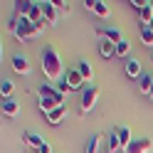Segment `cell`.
Returning a JSON list of instances; mask_svg holds the SVG:
<instances>
[{
	"label": "cell",
	"mask_w": 153,
	"mask_h": 153,
	"mask_svg": "<svg viewBox=\"0 0 153 153\" xmlns=\"http://www.w3.org/2000/svg\"><path fill=\"white\" fill-rule=\"evenodd\" d=\"M121 148V141H119V133H116V128H111V133H109V138H106V153H116ZM123 151V148H121Z\"/></svg>",
	"instance_id": "20"
},
{
	"label": "cell",
	"mask_w": 153,
	"mask_h": 153,
	"mask_svg": "<svg viewBox=\"0 0 153 153\" xmlns=\"http://www.w3.org/2000/svg\"><path fill=\"white\" fill-rule=\"evenodd\" d=\"M13 89H15V84L10 79H3V84H0V94H3V99H10Z\"/></svg>",
	"instance_id": "25"
},
{
	"label": "cell",
	"mask_w": 153,
	"mask_h": 153,
	"mask_svg": "<svg viewBox=\"0 0 153 153\" xmlns=\"http://www.w3.org/2000/svg\"><path fill=\"white\" fill-rule=\"evenodd\" d=\"M97 35L101 37V40L114 42V45H119V42L123 40V37H121V32H119V30H114V27H109V30H101V27H99V30H97Z\"/></svg>",
	"instance_id": "14"
},
{
	"label": "cell",
	"mask_w": 153,
	"mask_h": 153,
	"mask_svg": "<svg viewBox=\"0 0 153 153\" xmlns=\"http://www.w3.org/2000/svg\"><path fill=\"white\" fill-rule=\"evenodd\" d=\"M42 15H45V22L47 25H57V22H59V10H57V5L52 3V0L42 3Z\"/></svg>",
	"instance_id": "6"
},
{
	"label": "cell",
	"mask_w": 153,
	"mask_h": 153,
	"mask_svg": "<svg viewBox=\"0 0 153 153\" xmlns=\"http://www.w3.org/2000/svg\"><path fill=\"white\" fill-rule=\"evenodd\" d=\"M37 106H40V111H45V116H47V114L54 111L57 106H59V104L52 101V99H47V97H37Z\"/></svg>",
	"instance_id": "22"
},
{
	"label": "cell",
	"mask_w": 153,
	"mask_h": 153,
	"mask_svg": "<svg viewBox=\"0 0 153 153\" xmlns=\"http://www.w3.org/2000/svg\"><path fill=\"white\" fill-rule=\"evenodd\" d=\"M138 37H141V42L146 47H153V30H151V27H141Z\"/></svg>",
	"instance_id": "24"
},
{
	"label": "cell",
	"mask_w": 153,
	"mask_h": 153,
	"mask_svg": "<svg viewBox=\"0 0 153 153\" xmlns=\"http://www.w3.org/2000/svg\"><path fill=\"white\" fill-rule=\"evenodd\" d=\"M37 153H52V146H50V143H45V146L37 151Z\"/></svg>",
	"instance_id": "28"
},
{
	"label": "cell",
	"mask_w": 153,
	"mask_h": 153,
	"mask_svg": "<svg viewBox=\"0 0 153 153\" xmlns=\"http://www.w3.org/2000/svg\"><path fill=\"white\" fill-rule=\"evenodd\" d=\"M151 7H153V0H151Z\"/></svg>",
	"instance_id": "30"
},
{
	"label": "cell",
	"mask_w": 153,
	"mask_h": 153,
	"mask_svg": "<svg viewBox=\"0 0 153 153\" xmlns=\"http://www.w3.org/2000/svg\"><path fill=\"white\" fill-rule=\"evenodd\" d=\"M99 54L104 59H111V57H116V45L109 42V40H101L99 42Z\"/></svg>",
	"instance_id": "17"
},
{
	"label": "cell",
	"mask_w": 153,
	"mask_h": 153,
	"mask_svg": "<svg viewBox=\"0 0 153 153\" xmlns=\"http://www.w3.org/2000/svg\"><path fill=\"white\" fill-rule=\"evenodd\" d=\"M138 89H141V94H151V89H153V74L143 72L138 76Z\"/></svg>",
	"instance_id": "19"
},
{
	"label": "cell",
	"mask_w": 153,
	"mask_h": 153,
	"mask_svg": "<svg viewBox=\"0 0 153 153\" xmlns=\"http://www.w3.org/2000/svg\"><path fill=\"white\" fill-rule=\"evenodd\" d=\"M143 74V67H141V62L138 59H126V76H131V79H138V76Z\"/></svg>",
	"instance_id": "13"
},
{
	"label": "cell",
	"mask_w": 153,
	"mask_h": 153,
	"mask_svg": "<svg viewBox=\"0 0 153 153\" xmlns=\"http://www.w3.org/2000/svg\"><path fill=\"white\" fill-rule=\"evenodd\" d=\"M151 148H153V141L143 136V138H133V143H131L123 153H148Z\"/></svg>",
	"instance_id": "7"
},
{
	"label": "cell",
	"mask_w": 153,
	"mask_h": 153,
	"mask_svg": "<svg viewBox=\"0 0 153 153\" xmlns=\"http://www.w3.org/2000/svg\"><path fill=\"white\" fill-rule=\"evenodd\" d=\"M27 20L30 22H35V25H47L45 22V15H42V3H32V7H30V13H27Z\"/></svg>",
	"instance_id": "11"
},
{
	"label": "cell",
	"mask_w": 153,
	"mask_h": 153,
	"mask_svg": "<svg viewBox=\"0 0 153 153\" xmlns=\"http://www.w3.org/2000/svg\"><path fill=\"white\" fill-rule=\"evenodd\" d=\"M67 114H69V109H67V104H64V106H57L54 111H50V114H47V121H50L52 123V126H59V123L67 119Z\"/></svg>",
	"instance_id": "10"
},
{
	"label": "cell",
	"mask_w": 153,
	"mask_h": 153,
	"mask_svg": "<svg viewBox=\"0 0 153 153\" xmlns=\"http://www.w3.org/2000/svg\"><path fill=\"white\" fill-rule=\"evenodd\" d=\"M84 5H87L91 13H97L99 17H109V13H111V7H109L106 3H101V0H87Z\"/></svg>",
	"instance_id": "9"
},
{
	"label": "cell",
	"mask_w": 153,
	"mask_h": 153,
	"mask_svg": "<svg viewBox=\"0 0 153 153\" xmlns=\"http://www.w3.org/2000/svg\"><path fill=\"white\" fill-rule=\"evenodd\" d=\"M22 141H25L30 148H35V151H40V148L45 146V143H47V141H45V138H42L37 131H25V133H22Z\"/></svg>",
	"instance_id": "8"
},
{
	"label": "cell",
	"mask_w": 153,
	"mask_h": 153,
	"mask_svg": "<svg viewBox=\"0 0 153 153\" xmlns=\"http://www.w3.org/2000/svg\"><path fill=\"white\" fill-rule=\"evenodd\" d=\"M138 17H141V27H151V22H153V7H151V3H143V7L138 10Z\"/></svg>",
	"instance_id": "16"
},
{
	"label": "cell",
	"mask_w": 153,
	"mask_h": 153,
	"mask_svg": "<svg viewBox=\"0 0 153 153\" xmlns=\"http://www.w3.org/2000/svg\"><path fill=\"white\" fill-rule=\"evenodd\" d=\"M40 67H42V74L47 76L50 82H54V84H59L62 79H64V64H62V59H59V52L54 50V45H45V50H42V54H40Z\"/></svg>",
	"instance_id": "1"
},
{
	"label": "cell",
	"mask_w": 153,
	"mask_h": 153,
	"mask_svg": "<svg viewBox=\"0 0 153 153\" xmlns=\"http://www.w3.org/2000/svg\"><path fill=\"white\" fill-rule=\"evenodd\" d=\"M10 30L20 42H27V40H37V37L42 35V25H35V22L27 20V17H15L10 22Z\"/></svg>",
	"instance_id": "2"
},
{
	"label": "cell",
	"mask_w": 153,
	"mask_h": 153,
	"mask_svg": "<svg viewBox=\"0 0 153 153\" xmlns=\"http://www.w3.org/2000/svg\"><path fill=\"white\" fill-rule=\"evenodd\" d=\"M128 52H131L128 40H121V42L116 45V57H128Z\"/></svg>",
	"instance_id": "26"
},
{
	"label": "cell",
	"mask_w": 153,
	"mask_h": 153,
	"mask_svg": "<svg viewBox=\"0 0 153 153\" xmlns=\"http://www.w3.org/2000/svg\"><path fill=\"white\" fill-rule=\"evenodd\" d=\"M52 3L57 5V10L64 13V15H69V3H62V0H52Z\"/></svg>",
	"instance_id": "27"
},
{
	"label": "cell",
	"mask_w": 153,
	"mask_h": 153,
	"mask_svg": "<svg viewBox=\"0 0 153 153\" xmlns=\"http://www.w3.org/2000/svg\"><path fill=\"white\" fill-rule=\"evenodd\" d=\"M99 146H101V133H91L84 146V153H99Z\"/></svg>",
	"instance_id": "21"
},
{
	"label": "cell",
	"mask_w": 153,
	"mask_h": 153,
	"mask_svg": "<svg viewBox=\"0 0 153 153\" xmlns=\"http://www.w3.org/2000/svg\"><path fill=\"white\" fill-rule=\"evenodd\" d=\"M148 97H151V99H153V89H151V94H148Z\"/></svg>",
	"instance_id": "29"
},
{
	"label": "cell",
	"mask_w": 153,
	"mask_h": 153,
	"mask_svg": "<svg viewBox=\"0 0 153 153\" xmlns=\"http://www.w3.org/2000/svg\"><path fill=\"white\" fill-rule=\"evenodd\" d=\"M37 97H47V99L57 101L59 106H64V94L57 89V87H52V84H42V87L37 89Z\"/></svg>",
	"instance_id": "5"
},
{
	"label": "cell",
	"mask_w": 153,
	"mask_h": 153,
	"mask_svg": "<svg viewBox=\"0 0 153 153\" xmlns=\"http://www.w3.org/2000/svg\"><path fill=\"white\" fill-rule=\"evenodd\" d=\"M99 87H84V91L79 94V114H89L99 101Z\"/></svg>",
	"instance_id": "3"
},
{
	"label": "cell",
	"mask_w": 153,
	"mask_h": 153,
	"mask_svg": "<svg viewBox=\"0 0 153 153\" xmlns=\"http://www.w3.org/2000/svg\"><path fill=\"white\" fill-rule=\"evenodd\" d=\"M116 128V133H119V141H121V148L126 151L131 143H133V138H131V128L128 126H114Z\"/></svg>",
	"instance_id": "15"
},
{
	"label": "cell",
	"mask_w": 153,
	"mask_h": 153,
	"mask_svg": "<svg viewBox=\"0 0 153 153\" xmlns=\"http://www.w3.org/2000/svg\"><path fill=\"white\" fill-rule=\"evenodd\" d=\"M13 69L17 74H30V59L22 57V54H15L13 57Z\"/></svg>",
	"instance_id": "12"
},
{
	"label": "cell",
	"mask_w": 153,
	"mask_h": 153,
	"mask_svg": "<svg viewBox=\"0 0 153 153\" xmlns=\"http://www.w3.org/2000/svg\"><path fill=\"white\" fill-rule=\"evenodd\" d=\"M76 69H79V74L84 76V82H91V76H94V72H91V64H89L87 59H82L79 64H76Z\"/></svg>",
	"instance_id": "23"
},
{
	"label": "cell",
	"mask_w": 153,
	"mask_h": 153,
	"mask_svg": "<svg viewBox=\"0 0 153 153\" xmlns=\"http://www.w3.org/2000/svg\"><path fill=\"white\" fill-rule=\"evenodd\" d=\"M64 84H67V89L69 91H84V87H87V82H84V76L79 74V69L76 67H72V69H67L64 72Z\"/></svg>",
	"instance_id": "4"
},
{
	"label": "cell",
	"mask_w": 153,
	"mask_h": 153,
	"mask_svg": "<svg viewBox=\"0 0 153 153\" xmlns=\"http://www.w3.org/2000/svg\"><path fill=\"white\" fill-rule=\"evenodd\" d=\"M3 114L7 119H15L17 114H20V106H17L15 99H3Z\"/></svg>",
	"instance_id": "18"
}]
</instances>
